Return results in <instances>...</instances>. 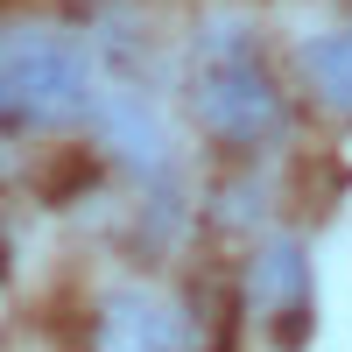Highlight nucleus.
I'll list each match as a JSON object with an SVG mask.
<instances>
[{
  "label": "nucleus",
  "mask_w": 352,
  "mask_h": 352,
  "mask_svg": "<svg viewBox=\"0 0 352 352\" xmlns=\"http://www.w3.org/2000/svg\"><path fill=\"white\" fill-rule=\"evenodd\" d=\"M190 113H197V127L212 141H226V148H261V141H275L282 120H289L268 64H261L247 50V36H232V28L197 50V64H190Z\"/></svg>",
  "instance_id": "nucleus-1"
},
{
  "label": "nucleus",
  "mask_w": 352,
  "mask_h": 352,
  "mask_svg": "<svg viewBox=\"0 0 352 352\" xmlns=\"http://www.w3.org/2000/svg\"><path fill=\"white\" fill-rule=\"evenodd\" d=\"M92 113V71L71 36L28 28L0 43V134H43Z\"/></svg>",
  "instance_id": "nucleus-2"
},
{
  "label": "nucleus",
  "mask_w": 352,
  "mask_h": 352,
  "mask_svg": "<svg viewBox=\"0 0 352 352\" xmlns=\"http://www.w3.org/2000/svg\"><path fill=\"white\" fill-rule=\"evenodd\" d=\"M99 352H184V324L176 310L148 289H120L99 310Z\"/></svg>",
  "instance_id": "nucleus-3"
},
{
  "label": "nucleus",
  "mask_w": 352,
  "mask_h": 352,
  "mask_svg": "<svg viewBox=\"0 0 352 352\" xmlns=\"http://www.w3.org/2000/svg\"><path fill=\"white\" fill-rule=\"evenodd\" d=\"M92 120H99V134L134 169H148L155 184H169V141H162V127H155L148 106H134V99H92Z\"/></svg>",
  "instance_id": "nucleus-4"
},
{
  "label": "nucleus",
  "mask_w": 352,
  "mask_h": 352,
  "mask_svg": "<svg viewBox=\"0 0 352 352\" xmlns=\"http://www.w3.org/2000/svg\"><path fill=\"white\" fill-rule=\"evenodd\" d=\"M303 71H310L317 99H324L331 113H352V28H345V36L303 43Z\"/></svg>",
  "instance_id": "nucleus-5"
},
{
  "label": "nucleus",
  "mask_w": 352,
  "mask_h": 352,
  "mask_svg": "<svg viewBox=\"0 0 352 352\" xmlns=\"http://www.w3.org/2000/svg\"><path fill=\"white\" fill-rule=\"evenodd\" d=\"M254 296L282 303V310H303V254H296V240H275L254 261Z\"/></svg>",
  "instance_id": "nucleus-6"
}]
</instances>
